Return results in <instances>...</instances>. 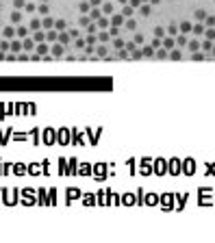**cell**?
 Returning <instances> with one entry per match:
<instances>
[{
	"label": "cell",
	"instance_id": "1",
	"mask_svg": "<svg viewBox=\"0 0 215 243\" xmlns=\"http://www.w3.org/2000/svg\"><path fill=\"white\" fill-rule=\"evenodd\" d=\"M161 48H165L168 52L172 48H176V39H174L172 35H165V37H161Z\"/></svg>",
	"mask_w": 215,
	"mask_h": 243
},
{
	"label": "cell",
	"instance_id": "2",
	"mask_svg": "<svg viewBox=\"0 0 215 243\" xmlns=\"http://www.w3.org/2000/svg\"><path fill=\"white\" fill-rule=\"evenodd\" d=\"M22 48L26 50V52H33V50H35V39H31V35H26V37L22 39Z\"/></svg>",
	"mask_w": 215,
	"mask_h": 243
},
{
	"label": "cell",
	"instance_id": "3",
	"mask_svg": "<svg viewBox=\"0 0 215 243\" xmlns=\"http://www.w3.org/2000/svg\"><path fill=\"white\" fill-rule=\"evenodd\" d=\"M124 20H126V17H124L122 13H111V20H109V22H111L113 26H124Z\"/></svg>",
	"mask_w": 215,
	"mask_h": 243
},
{
	"label": "cell",
	"instance_id": "4",
	"mask_svg": "<svg viewBox=\"0 0 215 243\" xmlns=\"http://www.w3.org/2000/svg\"><path fill=\"white\" fill-rule=\"evenodd\" d=\"M35 52H37L39 56H46V54L50 52V48H48V44H46V41H37V46H35Z\"/></svg>",
	"mask_w": 215,
	"mask_h": 243
},
{
	"label": "cell",
	"instance_id": "5",
	"mask_svg": "<svg viewBox=\"0 0 215 243\" xmlns=\"http://www.w3.org/2000/svg\"><path fill=\"white\" fill-rule=\"evenodd\" d=\"M50 52H52V56H61V54L65 52V46H63L61 41H54V46H52V50H50Z\"/></svg>",
	"mask_w": 215,
	"mask_h": 243
},
{
	"label": "cell",
	"instance_id": "6",
	"mask_svg": "<svg viewBox=\"0 0 215 243\" xmlns=\"http://www.w3.org/2000/svg\"><path fill=\"white\" fill-rule=\"evenodd\" d=\"M204 28H207V26H204L202 22H196V24L191 26V33H193L196 37H200V35H204Z\"/></svg>",
	"mask_w": 215,
	"mask_h": 243
},
{
	"label": "cell",
	"instance_id": "7",
	"mask_svg": "<svg viewBox=\"0 0 215 243\" xmlns=\"http://www.w3.org/2000/svg\"><path fill=\"white\" fill-rule=\"evenodd\" d=\"M42 28H43V31H48V28H54V20H52L50 15H43V17H42Z\"/></svg>",
	"mask_w": 215,
	"mask_h": 243
},
{
	"label": "cell",
	"instance_id": "8",
	"mask_svg": "<svg viewBox=\"0 0 215 243\" xmlns=\"http://www.w3.org/2000/svg\"><path fill=\"white\" fill-rule=\"evenodd\" d=\"M70 39H72V37H70V33H65V31H59V35H57V41H61L63 46H68V44H70Z\"/></svg>",
	"mask_w": 215,
	"mask_h": 243
},
{
	"label": "cell",
	"instance_id": "9",
	"mask_svg": "<svg viewBox=\"0 0 215 243\" xmlns=\"http://www.w3.org/2000/svg\"><path fill=\"white\" fill-rule=\"evenodd\" d=\"M2 37H4V39H13V37H15V28H13V26H4V28H2Z\"/></svg>",
	"mask_w": 215,
	"mask_h": 243
},
{
	"label": "cell",
	"instance_id": "10",
	"mask_svg": "<svg viewBox=\"0 0 215 243\" xmlns=\"http://www.w3.org/2000/svg\"><path fill=\"white\" fill-rule=\"evenodd\" d=\"M168 56H170L172 61H180V59H182V52H180V48H172L168 52Z\"/></svg>",
	"mask_w": 215,
	"mask_h": 243
},
{
	"label": "cell",
	"instance_id": "11",
	"mask_svg": "<svg viewBox=\"0 0 215 243\" xmlns=\"http://www.w3.org/2000/svg\"><path fill=\"white\" fill-rule=\"evenodd\" d=\"M33 39H35V44H37V41H46V31H43V28L33 31Z\"/></svg>",
	"mask_w": 215,
	"mask_h": 243
},
{
	"label": "cell",
	"instance_id": "12",
	"mask_svg": "<svg viewBox=\"0 0 215 243\" xmlns=\"http://www.w3.org/2000/svg\"><path fill=\"white\" fill-rule=\"evenodd\" d=\"M42 28V20L39 17H33L31 22H28V31H39Z\"/></svg>",
	"mask_w": 215,
	"mask_h": 243
},
{
	"label": "cell",
	"instance_id": "13",
	"mask_svg": "<svg viewBox=\"0 0 215 243\" xmlns=\"http://www.w3.org/2000/svg\"><path fill=\"white\" fill-rule=\"evenodd\" d=\"M15 35H18V37H20V39H24V37H26V35H31V31H28V28H26V26H22V24H20V26H18V28H15Z\"/></svg>",
	"mask_w": 215,
	"mask_h": 243
},
{
	"label": "cell",
	"instance_id": "14",
	"mask_svg": "<svg viewBox=\"0 0 215 243\" xmlns=\"http://www.w3.org/2000/svg\"><path fill=\"white\" fill-rule=\"evenodd\" d=\"M57 35H59L57 28H48L46 31V41H57Z\"/></svg>",
	"mask_w": 215,
	"mask_h": 243
},
{
	"label": "cell",
	"instance_id": "15",
	"mask_svg": "<svg viewBox=\"0 0 215 243\" xmlns=\"http://www.w3.org/2000/svg\"><path fill=\"white\" fill-rule=\"evenodd\" d=\"M96 37H98V41H102V44H107V41L111 39V35H109L107 31H102V28H98V35H96Z\"/></svg>",
	"mask_w": 215,
	"mask_h": 243
},
{
	"label": "cell",
	"instance_id": "16",
	"mask_svg": "<svg viewBox=\"0 0 215 243\" xmlns=\"http://www.w3.org/2000/svg\"><path fill=\"white\" fill-rule=\"evenodd\" d=\"M185 48H189V50H191V52H196V50H200V39H191V41L187 39V46H185Z\"/></svg>",
	"mask_w": 215,
	"mask_h": 243
},
{
	"label": "cell",
	"instance_id": "17",
	"mask_svg": "<svg viewBox=\"0 0 215 243\" xmlns=\"http://www.w3.org/2000/svg\"><path fill=\"white\" fill-rule=\"evenodd\" d=\"M9 52H22V41H18V39H11V48H9Z\"/></svg>",
	"mask_w": 215,
	"mask_h": 243
},
{
	"label": "cell",
	"instance_id": "18",
	"mask_svg": "<svg viewBox=\"0 0 215 243\" xmlns=\"http://www.w3.org/2000/svg\"><path fill=\"white\" fill-rule=\"evenodd\" d=\"M100 15H102V11H100V7H91V9H89V17H91L93 22H96V20H98Z\"/></svg>",
	"mask_w": 215,
	"mask_h": 243
},
{
	"label": "cell",
	"instance_id": "19",
	"mask_svg": "<svg viewBox=\"0 0 215 243\" xmlns=\"http://www.w3.org/2000/svg\"><path fill=\"white\" fill-rule=\"evenodd\" d=\"M191 26H193L191 22H180V24H178V31L187 35V33H191Z\"/></svg>",
	"mask_w": 215,
	"mask_h": 243
},
{
	"label": "cell",
	"instance_id": "20",
	"mask_svg": "<svg viewBox=\"0 0 215 243\" xmlns=\"http://www.w3.org/2000/svg\"><path fill=\"white\" fill-rule=\"evenodd\" d=\"M174 39H176V48H185V46H187V37H185V33H182V35H176Z\"/></svg>",
	"mask_w": 215,
	"mask_h": 243
},
{
	"label": "cell",
	"instance_id": "21",
	"mask_svg": "<svg viewBox=\"0 0 215 243\" xmlns=\"http://www.w3.org/2000/svg\"><path fill=\"white\" fill-rule=\"evenodd\" d=\"M85 28H87V35H96V33H98V24H96L93 20H91V22L87 24Z\"/></svg>",
	"mask_w": 215,
	"mask_h": 243
},
{
	"label": "cell",
	"instance_id": "22",
	"mask_svg": "<svg viewBox=\"0 0 215 243\" xmlns=\"http://www.w3.org/2000/svg\"><path fill=\"white\" fill-rule=\"evenodd\" d=\"M154 59H168V50L165 48H154Z\"/></svg>",
	"mask_w": 215,
	"mask_h": 243
},
{
	"label": "cell",
	"instance_id": "23",
	"mask_svg": "<svg viewBox=\"0 0 215 243\" xmlns=\"http://www.w3.org/2000/svg\"><path fill=\"white\" fill-rule=\"evenodd\" d=\"M124 26H126L128 31H135V28H137V22H135V17H126V20H124Z\"/></svg>",
	"mask_w": 215,
	"mask_h": 243
},
{
	"label": "cell",
	"instance_id": "24",
	"mask_svg": "<svg viewBox=\"0 0 215 243\" xmlns=\"http://www.w3.org/2000/svg\"><path fill=\"white\" fill-rule=\"evenodd\" d=\"M96 24H98V28H109V24H111V22H109L107 17H102V15H100V17L96 20Z\"/></svg>",
	"mask_w": 215,
	"mask_h": 243
},
{
	"label": "cell",
	"instance_id": "25",
	"mask_svg": "<svg viewBox=\"0 0 215 243\" xmlns=\"http://www.w3.org/2000/svg\"><path fill=\"white\" fill-rule=\"evenodd\" d=\"M200 48L204 50V52H211V48H213V41H211V39H204V41H200Z\"/></svg>",
	"mask_w": 215,
	"mask_h": 243
},
{
	"label": "cell",
	"instance_id": "26",
	"mask_svg": "<svg viewBox=\"0 0 215 243\" xmlns=\"http://www.w3.org/2000/svg\"><path fill=\"white\" fill-rule=\"evenodd\" d=\"M132 13H135V9H132L130 4H124V9H122V15H124V17H132Z\"/></svg>",
	"mask_w": 215,
	"mask_h": 243
},
{
	"label": "cell",
	"instance_id": "27",
	"mask_svg": "<svg viewBox=\"0 0 215 243\" xmlns=\"http://www.w3.org/2000/svg\"><path fill=\"white\" fill-rule=\"evenodd\" d=\"M141 54L150 59V56H154V48H152V46H143V48H141Z\"/></svg>",
	"mask_w": 215,
	"mask_h": 243
},
{
	"label": "cell",
	"instance_id": "28",
	"mask_svg": "<svg viewBox=\"0 0 215 243\" xmlns=\"http://www.w3.org/2000/svg\"><path fill=\"white\" fill-rule=\"evenodd\" d=\"M100 7H102V13H107V15L113 13V4H111V2H102Z\"/></svg>",
	"mask_w": 215,
	"mask_h": 243
},
{
	"label": "cell",
	"instance_id": "29",
	"mask_svg": "<svg viewBox=\"0 0 215 243\" xmlns=\"http://www.w3.org/2000/svg\"><path fill=\"white\" fill-rule=\"evenodd\" d=\"M193 17H196L198 22H204V17H207V11H204V9H198V11L193 13Z\"/></svg>",
	"mask_w": 215,
	"mask_h": 243
},
{
	"label": "cell",
	"instance_id": "30",
	"mask_svg": "<svg viewBox=\"0 0 215 243\" xmlns=\"http://www.w3.org/2000/svg\"><path fill=\"white\" fill-rule=\"evenodd\" d=\"M11 22H13V24H22V13H20V11H13V13H11Z\"/></svg>",
	"mask_w": 215,
	"mask_h": 243
},
{
	"label": "cell",
	"instance_id": "31",
	"mask_svg": "<svg viewBox=\"0 0 215 243\" xmlns=\"http://www.w3.org/2000/svg\"><path fill=\"white\" fill-rule=\"evenodd\" d=\"M204 26H207V28L215 26V15H207V17H204Z\"/></svg>",
	"mask_w": 215,
	"mask_h": 243
},
{
	"label": "cell",
	"instance_id": "32",
	"mask_svg": "<svg viewBox=\"0 0 215 243\" xmlns=\"http://www.w3.org/2000/svg\"><path fill=\"white\" fill-rule=\"evenodd\" d=\"M204 37H207V39H211V41L215 39V28H213V26H211V28H204Z\"/></svg>",
	"mask_w": 215,
	"mask_h": 243
},
{
	"label": "cell",
	"instance_id": "33",
	"mask_svg": "<svg viewBox=\"0 0 215 243\" xmlns=\"http://www.w3.org/2000/svg\"><path fill=\"white\" fill-rule=\"evenodd\" d=\"M165 33H168V35H172V37H176V35H178V26H176V24H170Z\"/></svg>",
	"mask_w": 215,
	"mask_h": 243
},
{
	"label": "cell",
	"instance_id": "34",
	"mask_svg": "<svg viewBox=\"0 0 215 243\" xmlns=\"http://www.w3.org/2000/svg\"><path fill=\"white\" fill-rule=\"evenodd\" d=\"M54 28H57V31H65V28H68V24H65L63 20H54Z\"/></svg>",
	"mask_w": 215,
	"mask_h": 243
},
{
	"label": "cell",
	"instance_id": "35",
	"mask_svg": "<svg viewBox=\"0 0 215 243\" xmlns=\"http://www.w3.org/2000/svg\"><path fill=\"white\" fill-rule=\"evenodd\" d=\"M109 35H111V37H118V35H120V26L109 24Z\"/></svg>",
	"mask_w": 215,
	"mask_h": 243
},
{
	"label": "cell",
	"instance_id": "36",
	"mask_svg": "<svg viewBox=\"0 0 215 243\" xmlns=\"http://www.w3.org/2000/svg\"><path fill=\"white\" fill-rule=\"evenodd\" d=\"M9 48H11V41H9V39H2V41H0V50H2V52H9Z\"/></svg>",
	"mask_w": 215,
	"mask_h": 243
},
{
	"label": "cell",
	"instance_id": "37",
	"mask_svg": "<svg viewBox=\"0 0 215 243\" xmlns=\"http://www.w3.org/2000/svg\"><path fill=\"white\" fill-rule=\"evenodd\" d=\"M48 11H50L48 4H37V13H39V15H48Z\"/></svg>",
	"mask_w": 215,
	"mask_h": 243
},
{
	"label": "cell",
	"instance_id": "38",
	"mask_svg": "<svg viewBox=\"0 0 215 243\" xmlns=\"http://www.w3.org/2000/svg\"><path fill=\"white\" fill-rule=\"evenodd\" d=\"M24 9H26V13H35V11H37V4H35V2H28V4H24Z\"/></svg>",
	"mask_w": 215,
	"mask_h": 243
},
{
	"label": "cell",
	"instance_id": "39",
	"mask_svg": "<svg viewBox=\"0 0 215 243\" xmlns=\"http://www.w3.org/2000/svg\"><path fill=\"white\" fill-rule=\"evenodd\" d=\"M132 41H135V44H137V46H143V41H146V37H143V35H139V33H137V35H135V37H132Z\"/></svg>",
	"mask_w": 215,
	"mask_h": 243
},
{
	"label": "cell",
	"instance_id": "40",
	"mask_svg": "<svg viewBox=\"0 0 215 243\" xmlns=\"http://www.w3.org/2000/svg\"><path fill=\"white\" fill-rule=\"evenodd\" d=\"M130 59H135V61H139V59H143V54H141V50H132V52H130Z\"/></svg>",
	"mask_w": 215,
	"mask_h": 243
},
{
	"label": "cell",
	"instance_id": "41",
	"mask_svg": "<svg viewBox=\"0 0 215 243\" xmlns=\"http://www.w3.org/2000/svg\"><path fill=\"white\" fill-rule=\"evenodd\" d=\"M78 9H81V13H87V11L91 9V4H89V0H87V2H81V4H78Z\"/></svg>",
	"mask_w": 215,
	"mask_h": 243
},
{
	"label": "cell",
	"instance_id": "42",
	"mask_svg": "<svg viewBox=\"0 0 215 243\" xmlns=\"http://www.w3.org/2000/svg\"><path fill=\"white\" fill-rule=\"evenodd\" d=\"M93 52H96V56H107V48H104V46H98Z\"/></svg>",
	"mask_w": 215,
	"mask_h": 243
},
{
	"label": "cell",
	"instance_id": "43",
	"mask_svg": "<svg viewBox=\"0 0 215 243\" xmlns=\"http://www.w3.org/2000/svg\"><path fill=\"white\" fill-rule=\"evenodd\" d=\"M154 35H157V37H165L168 33H165V28H163V26H157V28H154Z\"/></svg>",
	"mask_w": 215,
	"mask_h": 243
},
{
	"label": "cell",
	"instance_id": "44",
	"mask_svg": "<svg viewBox=\"0 0 215 243\" xmlns=\"http://www.w3.org/2000/svg\"><path fill=\"white\" fill-rule=\"evenodd\" d=\"M89 22H91V17H89V15H81V20H78V24H81V26H87Z\"/></svg>",
	"mask_w": 215,
	"mask_h": 243
},
{
	"label": "cell",
	"instance_id": "45",
	"mask_svg": "<svg viewBox=\"0 0 215 243\" xmlns=\"http://www.w3.org/2000/svg\"><path fill=\"white\" fill-rule=\"evenodd\" d=\"M85 41L89 44V46H93V44L98 41V37H96V35H87V37H85Z\"/></svg>",
	"mask_w": 215,
	"mask_h": 243
},
{
	"label": "cell",
	"instance_id": "46",
	"mask_svg": "<svg viewBox=\"0 0 215 243\" xmlns=\"http://www.w3.org/2000/svg\"><path fill=\"white\" fill-rule=\"evenodd\" d=\"M24 4H26V0H13V7H15V9H24Z\"/></svg>",
	"mask_w": 215,
	"mask_h": 243
},
{
	"label": "cell",
	"instance_id": "47",
	"mask_svg": "<svg viewBox=\"0 0 215 243\" xmlns=\"http://www.w3.org/2000/svg\"><path fill=\"white\" fill-rule=\"evenodd\" d=\"M141 15H150V4H141Z\"/></svg>",
	"mask_w": 215,
	"mask_h": 243
},
{
	"label": "cell",
	"instance_id": "48",
	"mask_svg": "<svg viewBox=\"0 0 215 243\" xmlns=\"http://www.w3.org/2000/svg\"><path fill=\"white\" fill-rule=\"evenodd\" d=\"M150 46H152V48H161V37L152 39V41H150Z\"/></svg>",
	"mask_w": 215,
	"mask_h": 243
},
{
	"label": "cell",
	"instance_id": "49",
	"mask_svg": "<svg viewBox=\"0 0 215 243\" xmlns=\"http://www.w3.org/2000/svg\"><path fill=\"white\" fill-rule=\"evenodd\" d=\"M74 44H76V48H81V50H83V48L87 46V44H85V39H78V37H76V41H74Z\"/></svg>",
	"mask_w": 215,
	"mask_h": 243
},
{
	"label": "cell",
	"instance_id": "50",
	"mask_svg": "<svg viewBox=\"0 0 215 243\" xmlns=\"http://www.w3.org/2000/svg\"><path fill=\"white\" fill-rule=\"evenodd\" d=\"M113 44H115V50L124 48V39H115V41H113Z\"/></svg>",
	"mask_w": 215,
	"mask_h": 243
},
{
	"label": "cell",
	"instance_id": "51",
	"mask_svg": "<svg viewBox=\"0 0 215 243\" xmlns=\"http://www.w3.org/2000/svg\"><path fill=\"white\" fill-rule=\"evenodd\" d=\"M128 4L132 9H137V7H141V0H128Z\"/></svg>",
	"mask_w": 215,
	"mask_h": 243
},
{
	"label": "cell",
	"instance_id": "52",
	"mask_svg": "<svg viewBox=\"0 0 215 243\" xmlns=\"http://www.w3.org/2000/svg\"><path fill=\"white\" fill-rule=\"evenodd\" d=\"M70 37H72V39H76V37H81V33H78L76 28H72V31H70Z\"/></svg>",
	"mask_w": 215,
	"mask_h": 243
},
{
	"label": "cell",
	"instance_id": "53",
	"mask_svg": "<svg viewBox=\"0 0 215 243\" xmlns=\"http://www.w3.org/2000/svg\"><path fill=\"white\" fill-rule=\"evenodd\" d=\"M89 4H91V7H100V4H102V0H89Z\"/></svg>",
	"mask_w": 215,
	"mask_h": 243
},
{
	"label": "cell",
	"instance_id": "54",
	"mask_svg": "<svg viewBox=\"0 0 215 243\" xmlns=\"http://www.w3.org/2000/svg\"><path fill=\"white\" fill-rule=\"evenodd\" d=\"M118 2H120V4H128V0H118Z\"/></svg>",
	"mask_w": 215,
	"mask_h": 243
},
{
	"label": "cell",
	"instance_id": "55",
	"mask_svg": "<svg viewBox=\"0 0 215 243\" xmlns=\"http://www.w3.org/2000/svg\"><path fill=\"white\" fill-rule=\"evenodd\" d=\"M150 2H152V4H159V2H161V0H150Z\"/></svg>",
	"mask_w": 215,
	"mask_h": 243
},
{
	"label": "cell",
	"instance_id": "56",
	"mask_svg": "<svg viewBox=\"0 0 215 243\" xmlns=\"http://www.w3.org/2000/svg\"><path fill=\"white\" fill-rule=\"evenodd\" d=\"M141 2H150V0H141Z\"/></svg>",
	"mask_w": 215,
	"mask_h": 243
},
{
	"label": "cell",
	"instance_id": "57",
	"mask_svg": "<svg viewBox=\"0 0 215 243\" xmlns=\"http://www.w3.org/2000/svg\"><path fill=\"white\" fill-rule=\"evenodd\" d=\"M42 2H48V0H42Z\"/></svg>",
	"mask_w": 215,
	"mask_h": 243
},
{
	"label": "cell",
	"instance_id": "58",
	"mask_svg": "<svg viewBox=\"0 0 215 243\" xmlns=\"http://www.w3.org/2000/svg\"><path fill=\"white\" fill-rule=\"evenodd\" d=\"M0 41H2V39H0Z\"/></svg>",
	"mask_w": 215,
	"mask_h": 243
}]
</instances>
